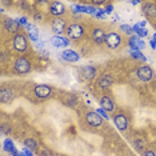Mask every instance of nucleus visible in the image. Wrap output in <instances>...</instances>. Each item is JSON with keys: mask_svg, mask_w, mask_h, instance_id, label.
<instances>
[{"mask_svg": "<svg viewBox=\"0 0 156 156\" xmlns=\"http://www.w3.org/2000/svg\"><path fill=\"white\" fill-rule=\"evenodd\" d=\"M11 48L17 56H24L30 49V39L24 31L11 37Z\"/></svg>", "mask_w": 156, "mask_h": 156, "instance_id": "f257e3e1", "label": "nucleus"}, {"mask_svg": "<svg viewBox=\"0 0 156 156\" xmlns=\"http://www.w3.org/2000/svg\"><path fill=\"white\" fill-rule=\"evenodd\" d=\"M32 71V63L26 56H16L12 60V72L17 76H26Z\"/></svg>", "mask_w": 156, "mask_h": 156, "instance_id": "f03ea898", "label": "nucleus"}, {"mask_svg": "<svg viewBox=\"0 0 156 156\" xmlns=\"http://www.w3.org/2000/svg\"><path fill=\"white\" fill-rule=\"evenodd\" d=\"M87 35V28L83 23L80 22H72L68 24L66 31V36L71 39V40L76 41V40H81L84 36Z\"/></svg>", "mask_w": 156, "mask_h": 156, "instance_id": "7ed1b4c3", "label": "nucleus"}, {"mask_svg": "<svg viewBox=\"0 0 156 156\" xmlns=\"http://www.w3.org/2000/svg\"><path fill=\"white\" fill-rule=\"evenodd\" d=\"M124 43V39L122 36V34L116 30H111L107 31V35H105V43L104 45L111 51H115V49L122 48V45Z\"/></svg>", "mask_w": 156, "mask_h": 156, "instance_id": "20e7f679", "label": "nucleus"}, {"mask_svg": "<svg viewBox=\"0 0 156 156\" xmlns=\"http://www.w3.org/2000/svg\"><path fill=\"white\" fill-rule=\"evenodd\" d=\"M32 94L37 100L44 101V100H48V99H51L54 96L55 90H54V87L49 86V84H35L32 87Z\"/></svg>", "mask_w": 156, "mask_h": 156, "instance_id": "39448f33", "label": "nucleus"}, {"mask_svg": "<svg viewBox=\"0 0 156 156\" xmlns=\"http://www.w3.org/2000/svg\"><path fill=\"white\" fill-rule=\"evenodd\" d=\"M2 27H3V31L5 34H8L9 36H15V35L22 32L23 28L19 26V23L16 22V19L13 17H9V16H3V20H2Z\"/></svg>", "mask_w": 156, "mask_h": 156, "instance_id": "423d86ee", "label": "nucleus"}, {"mask_svg": "<svg viewBox=\"0 0 156 156\" xmlns=\"http://www.w3.org/2000/svg\"><path fill=\"white\" fill-rule=\"evenodd\" d=\"M84 122L88 127L91 128H101L104 122H103V118L96 112V109H88L84 113Z\"/></svg>", "mask_w": 156, "mask_h": 156, "instance_id": "0eeeda50", "label": "nucleus"}, {"mask_svg": "<svg viewBox=\"0 0 156 156\" xmlns=\"http://www.w3.org/2000/svg\"><path fill=\"white\" fill-rule=\"evenodd\" d=\"M112 122L115 124V127L118 128V131L120 132H126V131H128L131 123H129V118L127 116V113L124 112H115L112 115Z\"/></svg>", "mask_w": 156, "mask_h": 156, "instance_id": "6e6552de", "label": "nucleus"}, {"mask_svg": "<svg viewBox=\"0 0 156 156\" xmlns=\"http://www.w3.org/2000/svg\"><path fill=\"white\" fill-rule=\"evenodd\" d=\"M68 19L67 17H55V19L51 20L49 23V27H51V31L58 36H63L66 35L67 27H68Z\"/></svg>", "mask_w": 156, "mask_h": 156, "instance_id": "1a4fd4ad", "label": "nucleus"}, {"mask_svg": "<svg viewBox=\"0 0 156 156\" xmlns=\"http://www.w3.org/2000/svg\"><path fill=\"white\" fill-rule=\"evenodd\" d=\"M47 11L48 15L52 16V19H55V17H64L68 9H67V5L62 2H49Z\"/></svg>", "mask_w": 156, "mask_h": 156, "instance_id": "9d476101", "label": "nucleus"}, {"mask_svg": "<svg viewBox=\"0 0 156 156\" xmlns=\"http://www.w3.org/2000/svg\"><path fill=\"white\" fill-rule=\"evenodd\" d=\"M105 35H107V32L103 27H92L90 31V40L95 45H103L105 43Z\"/></svg>", "mask_w": 156, "mask_h": 156, "instance_id": "9b49d317", "label": "nucleus"}, {"mask_svg": "<svg viewBox=\"0 0 156 156\" xmlns=\"http://www.w3.org/2000/svg\"><path fill=\"white\" fill-rule=\"evenodd\" d=\"M136 76H137V79L140 81H143V83H150V81L154 79L155 72H154V69H152L151 66L143 64L136 69Z\"/></svg>", "mask_w": 156, "mask_h": 156, "instance_id": "f8f14e48", "label": "nucleus"}, {"mask_svg": "<svg viewBox=\"0 0 156 156\" xmlns=\"http://www.w3.org/2000/svg\"><path fill=\"white\" fill-rule=\"evenodd\" d=\"M49 41H51V44L54 45L55 48H60V49H67L71 45V43H72V40L67 37L66 35H63V36L54 35V36L49 39Z\"/></svg>", "mask_w": 156, "mask_h": 156, "instance_id": "ddd939ff", "label": "nucleus"}, {"mask_svg": "<svg viewBox=\"0 0 156 156\" xmlns=\"http://www.w3.org/2000/svg\"><path fill=\"white\" fill-rule=\"evenodd\" d=\"M24 32H26L28 39H30V41H32V43H35V44H36L37 41H40V39H39L40 37V31H39L36 24L30 23L26 30H24Z\"/></svg>", "mask_w": 156, "mask_h": 156, "instance_id": "4468645a", "label": "nucleus"}, {"mask_svg": "<svg viewBox=\"0 0 156 156\" xmlns=\"http://www.w3.org/2000/svg\"><path fill=\"white\" fill-rule=\"evenodd\" d=\"M13 99H15V92H13L12 88L2 86V90H0V101H2V104H9V103L13 101Z\"/></svg>", "mask_w": 156, "mask_h": 156, "instance_id": "2eb2a0df", "label": "nucleus"}, {"mask_svg": "<svg viewBox=\"0 0 156 156\" xmlns=\"http://www.w3.org/2000/svg\"><path fill=\"white\" fill-rule=\"evenodd\" d=\"M113 81H115V79H113L112 75H109V73H101V75L98 77L96 84L101 90H108V88H111L113 86Z\"/></svg>", "mask_w": 156, "mask_h": 156, "instance_id": "dca6fc26", "label": "nucleus"}, {"mask_svg": "<svg viewBox=\"0 0 156 156\" xmlns=\"http://www.w3.org/2000/svg\"><path fill=\"white\" fill-rule=\"evenodd\" d=\"M60 58L64 60V62H68V63H77L80 60V55L77 51H75V49L67 48V49H63L62 51Z\"/></svg>", "mask_w": 156, "mask_h": 156, "instance_id": "f3484780", "label": "nucleus"}, {"mask_svg": "<svg viewBox=\"0 0 156 156\" xmlns=\"http://www.w3.org/2000/svg\"><path fill=\"white\" fill-rule=\"evenodd\" d=\"M80 75L84 80L92 81L98 76V68L95 66H84L80 68Z\"/></svg>", "mask_w": 156, "mask_h": 156, "instance_id": "a211bd4d", "label": "nucleus"}, {"mask_svg": "<svg viewBox=\"0 0 156 156\" xmlns=\"http://www.w3.org/2000/svg\"><path fill=\"white\" fill-rule=\"evenodd\" d=\"M99 105H100V108H103L107 112H113L116 109V105H115V103H113V100L105 94L99 98Z\"/></svg>", "mask_w": 156, "mask_h": 156, "instance_id": "6ab92c4d", "label": "nucleus"}, {"mask_svg": "<svg viewBox=\"0 0 156 156\" xmlns=\"http://www.w3.org/2000/svg\"><path fill=\"white\" fill-rule=\"evenodd\" d=\"M143 12L148 19H155L156 17V4L155 3H144Z\"/></svg>", "mask_w": 156, "mask_h": 156, "instance_id": "aec40b11", "label": "nucleus"}, {"mask_svg": "<svg viewBox=\"0 0 156 156\" xmlns=\"http://www.w3.org/2000/svg\"><path fill=\"white\" fill-rule=\"evenodd\" d=\"M23 145L26 148H28V150H31V151H34V152H37L39 151V143H37V140L35 139V137H24L23 139Z\"/></svg>", "mask_w": 156, "mask_h": 156, "instance_id": "412c9836", "label": "nucleus"}, {"mask_svg": "<svg viewBox=\"0 0 156 156\" xmlns=\"http://www.w3.org/2000/svg\"><path fill=\"white\" fill-rule=\"evenodd\" d=\"M64 104L69 108H76L77 105H79V98H77L75 94H66Z\"/></svg>", "mask_w": 156, "mask_h": 156, "instance_id": "4be33fe9", "label": "nucleus"}, {"mask_svg": "<svg viewBox=\"0 0 156 156\" xmlns=\"http://www.w3.org/2000/svg\"><path fill=\"white\" fill-rule=\"evenodd\" d=\"M15 150H17L15 143H13V140L11 139V137H5L4 140H3V151L7 152V154H11V152H13Z\"/></svg>", "mask_w": 156, "mask_h": 156, "instance_id": "5701e85b", "label": "nucleus"}, {"mask_svg": "<svg viewBox=\"0 0 156 156\" xmlns=\"http://www.w3.org/2000/svg\"><path fill=\"white\" fill-rule=\"evenodd\" d=\"M132 30H133V35H136V36L140 39H144L148 36V30L147 28H141L139 24H133Z\"/></svg>", "mask_w": 156, "mask_h": 156, "instance_id": "b1692460", "label": "nucleus"}, {"mask_svg": "<svg viewBox=\"0 0 156 156\" xmlns=\"http://www.w3.org/2000/svg\"><path fill=\"white\" fill-rule=\"evenodd\" d=\"M128 52H129V56L132 59H135V60H137V62H140V63H145L147 62V58H145V55L143 54L141 51H129L128 49Z\"/></svg>", "mask_w": 156, "mask_h": 156, "instance_id": "393cba45", "label": "nucleus"}, {"mask_svg": "<svg viewBox=\"0 0 156 156\" xmlns=\"http://www.w3.org/2000/svg\"><path fill=\"white\" fill-rule=\"evenodd\" d=\"M119 32H120V34L127 35L128 37H131V36L133 35L132 26H129V24H120V27H119Z\"/></svg>", "mask_w": 156, "mask_h": 156, "instance_id": "a878e982", "label": "nucleus"}, {"mask_svg": "<svg viewBox=\"0 0 156 156\" xmlns=\"http://www.w3.org/2000/svg\"><path fill=\"white\" fill-rule=\"evenodd\" d=\"M16 22L19 23V26L22 27L23 30H26L27 26L30 24V19H28V16L22 15V16H19V17H16Z\"/></svg>", "mask_w": 156, "mask_h": 156, "instance_id": "bb28decb", "label": "nucleus"}, {"mask_svg": "<svg viewBox=\"0 0 156 156\" xmlns=\"http://www.w3.org/2000/svg\"><path fill=\"white\" fill-rule=\"evenodd\" d=\"M36 155L37 156H55V154L48 147H40L39 151L36 152Z\"/></svg>", "mask_w": 156, "mask_h": 156, "instance_id": "cd10ccee", "label": "nucleus"}, {"mask_svg": "<svg viewBox=\"0 0 156 156\" xmlns=\"http://www.w3.org/2000/svg\"><path fill=\"white\" fill-rule=\"evenodd\" d=\"M103 9H104V12L107 13V15H112L113 9H115V8H113V4H112L111 2H107V4L103 7Z\"/></svg>", "mask_w": 156, "mask_h": 156, "instance_id": "c85d7f7f", "label": "nucleus"}, {"mask_svg": "<svg viewBox=\"0 0 156 156\" xmlns=\"http://www.w3.org/2000/svg\"><path fill=\"white\" fill-rule=\"evenodd\" d=\"M32 17H34V20H35L36 23L43 22V19H44L43 12H41V11H35V12H34V15H32Z\"/></svg>", "mask_w": 156, "mask_h": 156, "instance_id": "c756f323", "label": "nucleus"}, {"mask_svg": "<svg viewBox=\"0 0 156 156\" xmlns=\"http://www.w3.org/2000/svg\"><path fill=\"white\" fill-rule=\"evenodd\" d=\"M107 13L104 12V9L103 8H99V11H98V13H96V16H95V19H99V20H105L107 19Z\"/></svg>", "mask_w": 156, "mask_h": 156, "instance_id": "7c9ffc66", "label": "nucleus"}, {"mask_svg": "<svg viewBox=\"0 0 156 156\" xmlns=\"http://www.w3.org/2000/svg\"><path fill=\"white\" fill-rule=\"evenodd\" d=\"M96 112H98L99 115L101 116L103 119H105V120H109V119H112L111 116H108V112H107V111H104V109H103V108H100V107H99V108H96Z\"/></svg>", "mask_w": 156, "mask_h": 156, "instance_id": "2f4dec72", "label": "nucleus"}, {"mask_svg": "<svg viewBox=\"0 0 156 156\" xmlns=\"http://www.w3.org/2000/svg\"><path fill=\"white\" fill-rule=\"evenodd\" d=\"M22 154H23V156H35V154H34V151H31V150H28V148H22Z\"/></svg>", "mask_w": 156, "mask_h": 156, "instance_id": "473e14b6", "label": "nucleus"}, {"mask_svg": "<svg viewBox=\"0 0 156 156\" xmlns=\"http://www.w3.org/2000/svg\"><path fill=\"white\" fill-rule=\"evenodd\" d=\"M137 47H139L140 51H143V49L145 48V41L143 40V39L139 37V40H137Z\"/></svg>", "mask_w": 156, "mask_h": 156, "instance_id": "72a5a7b5", "label": "nucleus"}, {"mask_svg": "<svg viewBox=\"0 0 156 156\" xmlns=\"http://www.w3.org/2000/svg\"><path fill=\"white\" fill-rule=\"evenodd\" d=\"M141 156H156V154L152 150H145V151H143Z\"/></svg>", "mask_w": 156, "mask_h": 156, "instance_id": "f704fd0d", "label": "nucleus"}, {"mask_svg": "<svg viewBox=\"0 0 156 156\" xmlns=\"http://www.w3.org/2000/svg\"><path fill=\"white\" fill-rule=\"evenodd\" d=\"M148 44H150V47L152 48V49H156V41L154 40V39H150V40H148Z\"/></svg>", "mask_w": 156, "mask_h": 156, "instance_id": "c9c22d12", "label": "nucleus"}, {"mask_svg": "<svg viewBox=\"0 0 156 156\" xmlns=\"http://www.w3.org/2000/svg\"><path fill=\"white\" fill-rule=\"evenodd\" d=\"M35 45H36V48L39 49V51H41V49H43V47H44V41H43V40H41V41H37V43L35 44Z\"/></svg>", "mask_w": 156, "mask_h": 156, "instance_id": "e433bc0d", "label": "nucleus"}, {"mask_svg": "<svg viewBox=\"0 0 156 156\" xmlns=\"http://www.w3.org/2000/svg\"><path fill=\"white\" fill-rule=\"evenodd\" d=\"M39 55H40V56H43V58H45V59H48V52L47 51H45V49H41V51H39Z\"/></svg>", "mask_w": 156, "mask_h": 156, "instance_id": "4c0bfd02", "label": "nucleus"}, {"mask_svg": "<svg viewBox=\"0 0 156 156\" xmlns=\"http://www.w3.org/2000/svg\"><path fill=\"white\" fill-rule=\"evenodd\" d=\"M9 156H23V154H22V151L15 150L13 152H11V154H9Z\"/></svg>", "mask_w": 156, "mask_h": 156, "instance_id": "58836bf2", "label": "nucleus"}, {"mask_svg": "<svg viewBox=\"0 0 156 156\" xmlns=\"http://www.w3.org/2000/svg\"><path fill=\"white\" fill-rule=\"evenodd\" d=\"M141 28H145V26H147V20H143V22H140V23H137Z\"/></svg>", "mask_w": 156, "mask_h": 156, "instance_id": "ea45409f", "label": "nucleus"}, {"mask_svg": "<svg viewBox=\"0 0 156 156\" xmlns=\"http://www.w3.org/2000/svg\"><path fill=\"white\" fill-rule=\"evenodd\" d=\"M119 20H120V16L118 13H115V15H113V22H119Z\"/></svg>", "mask_w": 156, "mask_h": 156, "instance_id": "a19ab883", "label": "nucleus"}, {"mask_svg": "<svg viewBox=\"0 0 156 156\" xmlns=\"http://www.w3.org/2000/svg\"><path fill=\"white\" fill-rule=\"evenodd\" d=\"M131 4H132V5H139L140 2H136V0H135V2H131Z\"/></svg>", "mask_w": 156, "mask_h": 156, "instance_id": "79ce46f5", "label": "nucleus"}, {"mask_svg": "<svg viewBox=\"0 0 156 156\" xmlns=\"http://www.w3.org/2000/svg\"><path fill=\"white\" fill-rule=\"evenodd\" d=\"M152 39H154V40H155V41H156V32H155V34H154V35H152Z\"/></svg>", "mask_w": 156, "mask_h": 156, "instance_id": "37998d69", "label": "nucleus"}]
</instances>
